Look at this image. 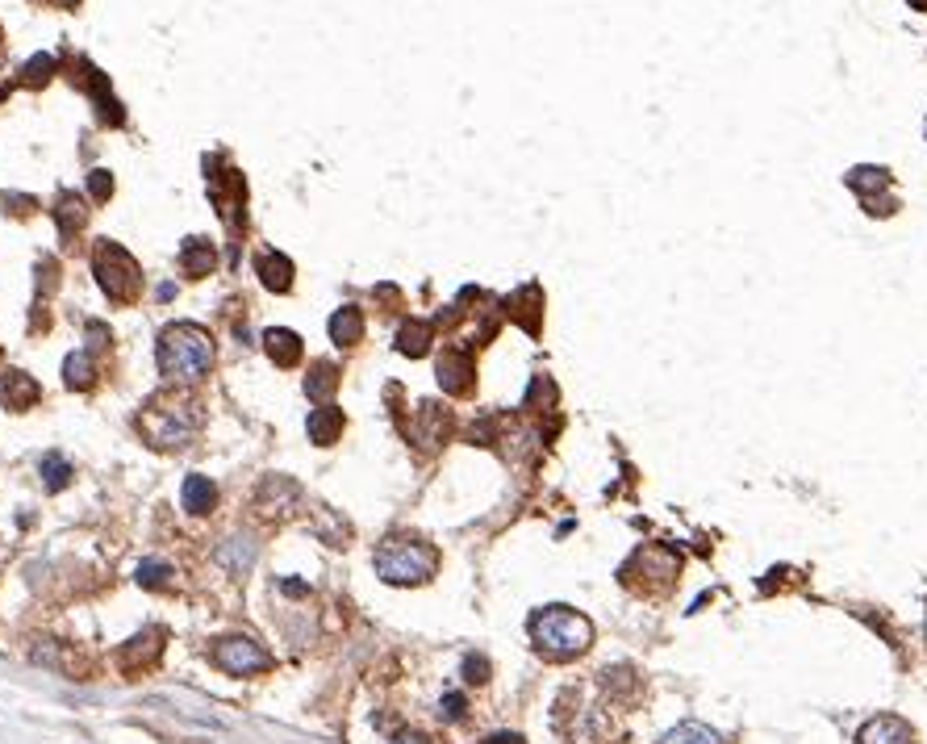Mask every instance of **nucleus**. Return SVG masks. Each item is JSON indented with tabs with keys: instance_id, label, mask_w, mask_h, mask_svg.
<instances>
[{
	"instance_id": "f257e3e1",
	"label": "nucleus",
	"mask_w": 927,
	"mask_h": 744,
	"mask_svg": "<svg viewBox=\"0 0 927 744\" xmlns=\"http://www.w3.org/2000/svg\"><path fill=\"white\" fill-rule=\"evenodd\" d=\"M159 372L176 385H197L213 368V335L197 322H172L155 347Z\"/></svg>"
},
{
	"instance_id": "f03ea898",
	"label": "nucleus",
	"mask_w": 927,
	"mask_h": 744,
	"mask_svg": "<svg viewBox=\"0 0 927 744\" xmlns=\"http://www.w3.org/2000/svg\"><path fill=\"white\" fill-rule=\"evenodd\" d=\"M527 632H531V640L539 648V657H548V661H573L593 644V623L573 607L535 611L531 623H527Z\"/></svg>"
},
{
	"instance_id": "7ed1b4c3",
	"label": "nucleus",
	"mask_w": 927,
	"mask_h": 744,
	"mask_svg": "<svg viewBox=\"0 0 927 744\" xmlns=\"http://www.w3.org/2000/svg\"><path fill=\"white\" fill-rule=\"evenodd\" d=\"M439 569V552L426 540H410V536H389L376 548V577L389 581V586H422L431 581Z\"/></svg>"
},
{
	"instance_id": "20e7f679",
	"label": "nucleus",
	"mask_w": 927,
	"mask_h": 744,
	"mask_svg": "<svg viewBox=\"0 0 927 744\" xmlns=\"http://www.w3.org/2000/svg\"><path fill=\"white\" fill-rule=\"evenodd\" d=\"M92 272H97V285L105 289L109 301L117 306H134L138 293H142V268L138 260L113 239H97L92 247Z\"/></svg>"
},
{
	"instance_id": "39448f33",
	"label": "nucleus",
	"mask_w": 927,
	"mask_h": 744,
	"mask_svg": "<svg viewBox=\"0 0 927 744\" xmlns=\"http://www.w3.org/2000/svg\"><path fill=\"white\" fill-rule=\"evenodd\" d=\"M138 431L151 439V448H184L201 431V414L193 402H168L151 398L138 418Z\"/></svg>"
},
{
	"instance_id": "423d86ee",
	"label": "nucleus",
	"mask_w": 927,
	"mask_h": 744,
	"mask_svg": "<svg viewBox=\"0 0 927 744\" xmlns=\"http://www.w3.org/2000/svg\"><path fill=\"white\" fill-rule=\"evenodd\" d=\"M677 573H681V556L669 552V548H660V544H648L623 565V586H635L644 594H660V590L673 586Z\"/></svg>"
},
{
	"instance_id": "0eeeda50",
	"label": "nucleus",
	"mask_w": 927,
	"mask_h": 744,
	"mask_svg": "<svg viewBox=\"0 0 927 744\" xmlns=\"http://www.w3.org/2000/svg\"><path fill=\"white\" fill-rule=\"evenodd\" d=\"M209 661L218 665L222 673H230V678H251V673H268L272 669V657L251 636H222V640H213Z\"/></svg>"
},
{
	"instance_id": "6e6552de",
	"label": "nucleus",
	"mask_w": 927,
	"mask_h": 744,
	"mask_svg": "<svg viewBox=\"0 0 927 744\" xmlns=\"http://www.w3.org/2000/svg\"><path fill=\"white\" fill-rule=\"evenodd\" d=\"M439 385L447 393H456V398H464V393H472V377H477V364H472L468 352H460V347H447V352L439 356Z\"/></svg>"
},
{
	"instance_id": "1a4fd4ad",
	"label": "nucleus",
	"mask_w": 927,
	"mask_h": 744,
	"mask_svg": "<svg viewBox=\"0 0 927 744\" xmlns=\"http://www.w3.org/2000/svg\"><path fill=\"white\" fill-rule=\"evenodd\" d=\"M848 184L865 197L869 214L882 218V214H890V209H894V201H890V197H882V193L890 189V176H886L882 168H857V172H848Z\"/></svg>"
},
{
	"instance_id": "9d476101",
	"label": "nucleus",
	"mask_w": 927,
	"mask_h": 744,
	"mask_svg": "<svg viewBox=\"0 0 927 744\" xmlns=\"http://www.w3.org/2000/svg\"><path fill=\"white\" fill-rule=\"evenodd\" d=\"M163 636H168L163 627H147L142 636H134V640L122 648V657H117V661H122V669H126V673L151 669V665L159 661V653H163Z\"/></svg>"
},
{
	"instance_id": "9b49d317",
	"label": "nucleus",
	"mask_w": 927,
	"mask_h": 744,
	"mask_svg": "<svg viewBox=\"0 0 927 744\" xmlns=\"http://www.w3.org/2000/svg\"><path fill=\"white\" fill-rule=\"evenodd\" d=\"M0 402H5L9 410H30L42 402V385L30 377V372H21V368H9L5 372V381H0Z\"/></svg>"
},
{
	"instance_id": "f8f14e48",
	"label": "nucleus",
	"mask_w": 927,
	"mask_h": 744,
	"mask_svg": "<svg viewBox=\"0 0 927 744\" xmlns=\"http://www.w3.org/2000/svg\"><path fill=\"white\" fill-rule=\"evenodd\" d=\"M857 744H915V732H911L907 719H898V715H873L857 732Z\"/></svg>"
},
{
	"instance_id": "ddd939ff",
	"label": "nucleus",
	"mask_w": 927,
	"mask_h": 744,
	"mask_svg": "<svg viewBox=\"0 0 927 744\" xmlns=\"http://www.w3.org/2000/svg\"><path fill=\"white\" fill-rule=\"evenodd\" d=\"M347 427V418L339 406H318V410H309V444H318V448H330V444H339V435Z\"/></svg>"
},
{
	"instance_id": "4468645a",
	"label": "nucleus",
	"mask_w": 927,
	"mask_h": 744,
	"mask_svg": "<svg viewBox=\"0 0 927 744\" xmlns=\"http://www.w3.org/2000/svg\"><path fill=\"white\" fill-rule=\"evenodd\" d=\"M264 347H268V356L276 368H297L301 356H305V347H301V335L289 331V327H272L264 331Z\"/></svg>"
},
{
	"instance_id": "2eb2a0df",
	"label": "nucleus",
	"mask_w": 927,
	"mask_h": 744,
	"mask_svg": "<svg viewBox=\"0 0 927 744\" xmlns=\"http://www.w3.org/2000/svg\"><path fill=\"white\" fill-rule=\"evenodd\" d=\"M339 389V364L335 360H314L309 364V377H305V398L318 402V406H330Z\"/></svg>"
},
{
	"instance_id": "dca6fc26",
	"label": "nucleus",
	"mask_w": 927,
	"mask_h": 744,
	"mask_svg": "<svg viewBox=\"0 0 927 744\" xmlns=\"http://www.w3.org/2000/svg\"><path fill=\"white\" fill-rule=\"evenodd\" d=\"M255 272H259V281H264V289H272V293H289L293 289V260L289 255L264 251L255 260Z\"/></svg>"
},
{
	"instance_id": "f3484780",
	"label": "nucleus",
	"mask_w": 927,
	"mask_h": 744,
	"mask_svg": "<svg viewBox=\"0 0 927 744\" xmlns=\"http://www.w3.org/2000/svg\"><path fill=\"white\" fill-rule=\"evenodd\" d=\"M180 498H184L188 515H209V510L218 506V485H213L209 477H201V473H193V477H184Z\"/></svg>"
},
{
	"instance_id": "a211bd4d",
	"label": "nucleus",
	"mask_w": 927,
	"mask_h": 744,
	"mask_svg": "<svg viewBox=\"0 0 927 744\" xmlns=\"http://www.w3.org/2000/svg\"><path fill=\"white\" fill-rule=\"evenodd\" d=\"M431 339H435L431 322L410 318V322H401V327H397V352H401V356H410V360H418V356L431 352Z\"/></svg>"
},
{
	"instance_id": "6ab92c4d",
	"label": "nucleus",
	"mask_w": 927,
	"mask_h": 744,
	"mask_svg": "<svg viewBox=\"0 0 927 744\" xmlns=\"http://www.w3.org/2000/svg\"><path fill=\"white\" fill-rule=\"evenodd\" d=\"M213 264H218V251H213V243L209 239H184V247H180V268H184V276H209L213 272Z\"/></svg>"
},
{
	"instance_id": "aec40b11",
	"label": "nucleus",
	"mask_w": 927,
	"mask_h": 744,
	"mask_svg": "<svg viewBox=\"0 0 927 744\" xmlns=\"http://www.w3.org/2000/svg\"><path fill=\"white\" fill-rule=\"evenodd\" d=\"M55 222H59V235L71 243L84 230V222H88V209H84V201L76 197V193H59V201H55Z\"/></svg>"
},
{
	"instance_id": "412c9836",
	"label": "nucleus",
	"mask_w": 927,
	"mask_h": 744,
	"mask_svg": "<svg viewBox=\"0 0 927 744\" xmlns=\"http://www.w3.org/2000/svg\"><path fill=\"white\" fill-rule=\"evenodd\" d=\"M418 423L426 427V431L418 435V444H422V448H439L443 439L451 435V414H447V410H439V406H431V402L418 406Z\"/></svg>"
},
{
	"instance_id": "4be33fe9",
	"label": "nucleus",
	"mask_w": 927,
	"mask_h": 744,
	"mask_svg": "<svg viewBox=\"0 0 927 744\" xmlns=\"http://www.w3.org/2000/svg\"><path fill=\"white\" fill-rule=\"evenodd\" d=\"M330 339H335L339 347H355L364 339V314L360 306H343L335 318H330Z\"/></svg>"
},
{
	"instance_id": "5701e85b",
	"label": "nucleus",
	"mask_w": 927,
	"mask_h": 744,
	"mask_svg": "<svg viewBox=\"0 0 927 744\" xmlns=\"http://www.w3.org/2000/svg\"><path fill=\"white\" fill-rule=\"evenodd\" d=\"M63 381H67V389H92V385H97V364H92L88 347H84V352H71L63 360Z\"/></svg>"
},
{
	"instance_id": "b1692460",
	"label": "nucleus",
	"mask_w": 927,
	"mask_h": 744,
	"mask_svg": "<svg viewBox=\"0 0 927 744\" xmlns=\"http://www.w3.org/2000/svg\"><path fill=\"white\" fill-rule=\"evenodd\" d=\"M535 306H539V289H535V285L518 289V293L506 301V310H510V314H514V318H518V322H522V327H527L531 335L539 331V314H535Z\"/></svg>"
},
{
	"instance_id": "393cba45",
	"label": "nucleus",
	"mask_w": 927,
	"mask_h": 744,
	"mask_svg": "<svg viewBox=\"0 0 927 744\" xmlns=\"http://www.w3.org/2000/svg\"><path fill=\"white\" fill-rule=\"evenodd\" d=\"M660 744H723L719 732H710L706 724H694V719H685V724H677L673 732H664Z\"/></svg>"
},
{
	"instance_id": "a878e982",
	"label": "nucleus",
	"mask_w": 927,
	"mask_h": 744,
	"mask_svg": "<svg viewBox=\"0 0 927 744\" xmlns=\"http://www.w3.org/2000/svg\"><path fill=\"white\" fill-rule=\"evenodd\" d=\"M42 481H46V490H51V494L67 490V481H71V464H67L59 452H46V456H42Z\"/></svg>"
},
{
	"instance_id": "bb28decb",
	"label": "nucleus",
	"mask_w": 927,
	"mask_h": 744,
	"mask_svg": "<svg viewBox=\"0 0 927 744\" xmlns=\"http://www.w3.org/2000/svg\"><path fill=\"white\" fill-rule=\"evenodd\" d=\"M55 55H34L26 67H21V84H30V88H42L46 80H51L55 76Z\"/></svg>"
},
{
	"instance_id": "cd10ccee",
	"label": "nucleus",
	"mask_w": 927,
	"mask_h": 744,
	"mask_svg": "<svg viewBox=\"0 0 927 744\" xmlns=\"http://www.w3.org/2000/svg\"><path fill=\"white\" fill-rule=\"evenodd\" d=\"M168 581H172V565H168V561H142V565H138V586L163 590Z\"/></svg>"
},
{
	"instance_id": "c85d7f7f",
	"label": "nucleus",
	"mask_w": 927,
	"mask_h": 744,
	"mask_svg": "<svg viewBox=\"0 0 927 744\" xmlns=\"http://www.w3.org/2000/svg\"><path fill=\"white\" fill-rule=\"evenodd\" d=\"M218 561H226L234 573H239V569H247L255 561V544L243 536V548H218Z\"/></svg>"
},
{
	"instance_id": "c756f323",
	"label": "nucleus",
	"mask_w": 927,
	"mask_h": 744,
	"mask_svg": "<svg viewBox=\"0 0 927 744\" xmlns=\"http://www.w3.org/2000/svg\"><path fill=\"white\" fill-rule=\"evenodd\" d=\"M88 189H92V201H109L113 197V172H105V168L88 172Z\"/></svg>"
},
{
	"instance_id": "7c9ffc66",
	"label": "nucleus",
	"mask_w": 927,
	"mask_h": 744,
	"mask_svg": "<svg viewBox=\"0 0 927 744\" xmlns=\"http://www.w3.org/2000/svg\"><path fill=\"white\" fill-rule=\"evenodd\" d=\"M84 335H88V352H97V347H109V327L105 322H84Z\"/></svg>"
},
{
	"instance_id": "2f4dec72",
	"label": "nucleus",
	"mask_w": 927,
	"mask_h": 744,
	"mask_svg": "<svg viewBox=\"0 0 927 744\" xmlns=\"http://www.w3.org/2000/svg\"><path fill=\"white\" fill-rule=\"evenodd\" d=\"M464 678L468 682H489V661L485 657H464Z\"/></svg>"
},
{
	"instance_id": "473e14b6",
	"label": "nucleus",
	"mask_w": 927,
	"mask_h": 744,
	"mask_svg": "<svg viewBox=\"0 0 927 744\" xmlns=\"http://www.w3.org/2000/svg\"><path fill=\"white\" fill-rule=\"evenodd\" d=\"M464 694H456V690H451V694H443V715L447 719H464Z\"/></svg>"
},
{
	"instance_id": "72a5a7b5",
	"label": "nucleus",
	"mask_w": 927,
	"mask_h": 744,
	"mask_svg": "<svg viewBox=\"0 0 927 744\" xmlns=\"http://www.w3.org/2000/svg\"><path fill=\"white\" fill-rule=\"evenodd\" d=\"M0 201H5V205H13V214H17V218H30V214H34V205H38L34 197H9V193L0 197Z\"/></svg>"
},
{
	"instance_id": "f704fd0d",
	"label": "nucleus",
	"mask_w": 927,
	"mask_h": 744,
	"mask_svg": "<svg viewBox=\"0 0 927 744\" xmlns=\"http://www.w3.org/2000/svg\"><path fill=\"white\" fill-rule=\"evenodd\" d=\"M393 744H431V736H422V732H414V728H410V732H397V736H393Z\"/></svg>"
},
{
	"instance_id": "c9c22d12",
	"label": "nucleus",
	"mask_w": 927,
	"mask_h": 744,
	"mask_svg": "<svg viewBox=\"0 0 927 744\" xmlns=\"http://www.w3.org/2000/svg\"><path fill=\"white\" fill-rule=\"evenodd\" d=\"M485 744H522V736H514V732H497V736H489Z\"/></svg>"
},
{
	"instance_id": "e433bc0d",
	"label": "nucleus",
	"mask_w": 927,
	"mask_h": 744,
	"mask_svg": "<svg viewBox=\"0 0 927 744\" xmlns=\"http://www.w3.org/2000/svg\"><path fill=\"white\" fill-rule=\"evenodd\" d=\"M51 5H59V9H76L80 0H51Z\"/></svg>"
},
{
	"instance_id": "4c0bfd02",
	"label": "nucleus",
	"mask_w": 927,
	"mask_h": 744,
	"mask_svg": "<svg viewBox=\"0 0 927 744\" xmlns=\"http://www.w3.org/2000/svg\"><path fill=\"white\" fill-rule=\"evenodd\" d=\"M911 5H915V9H927V0H911Z\"/></svg>"
}]
</instances>
